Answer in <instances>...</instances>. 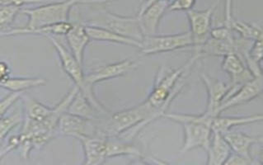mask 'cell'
I'll return each mask as SVG.
<instances>
[{
  "mask_svg": "<svg viewBox=\"0 0 263 165\" xmlns=\"http://www.w3.org/2000/svg\"><path fill=\"white\" fill-rule=\"evenodd\" d=\"M227 27H230L234 32L238 33L241 38L245 40L253 42L262 38V30L261 27L253 23L236 20L234 17H233Z\"/></svg>",
  "mask_w": 263,
  "mask_h": 165,
  "instance_id": "cell-24",
  "label": "cell"
},
{
  "mask_svg": "<svg viewBox=\"0 0 263 165\" xmlns=\"http://www.w3.org/2000/svg\"><path fill=\"white\" fill-rule=\"evenodd\" d=\"M201 80L205 84L208 94L206 109L205 113L211 117L219 115V108L230 90V85L217 79L210 77L207 75L201 76Z\"/></svg>",
  "mask_w": 263,
  "mask_h": 165,
  "instance_id": "cell-11",
  "label": "cell"
},
{
  "mask_svg": "<svg viewBox=\"0 0 263 165\" xmlns=\"http://www.w3.org/2000/svg\"><path fill=\"white\" fill-rule=\"evenodd\" d=\"M46 38L52 43L54 48L58 53L63 70L73 80L76 87L79 88L82 94L89 101L91 104L101 114L104 116L109 114L107 109L99 103V101L94 95L93 88H90L86 84L85 75L83 70V66L78 63L71 52L65 48V46H63L61 42H59L54 36H49Z\"/></svg>",
  "mask_w": 263,
  "mask_h": 165,
  "instance_id": "cell-3",
  "label": "cell"
},
{
  "mask_svg": "<svg viewBox=\"0 0 263 165\" xmlns=\"http://www.w3.org/2000/svg\"><path fill=\"white\" fill-rule=\"evenodd\" d=\"M67 113L77 116V117H82L84 119L91 120V121H96V120L99 119V117L104 116L101 114L91 104L89 101L82 94L80 90L69 104Z\"/></svg>",
  "mask_w": 263,
  "mask_h": 165,
  "instance_id": "cell-20",
  "label": "cell"
},
{
  "mask_svg": "<svg viewBox=\"0 0 263 165\" xmlns=\"http://www.w3.org/2000/svg\"><path fill=\"white\" fill-rule=\"evenodd\" d=\"M73 23L68 22L55 23L52 25L44 26L32 30H26L23 27L7 30L0 34V36H20V35H38L47 38L49 36H65L70 31Z\"/></svg>",
  "mask_w": 263,
  "mask_h": 165,
  "instance_id": "cell-16",
  "label": "cell"
},
{
  "mask_svg": "<svg viewBox=\"0 0 263 165\" xmlns=\"http://www.w3.org/2000/svg\"><path fill=\"white\" fill-rule=\"evenodd\" d=\"M158 0H141L140 8H139L138 13L137 15L141 14L147 8L152 5L153 4L156 3Z\"/></svg>",
  "mask_w": 263,
  "mask_h": 165,
  "instance_id": "cell-31",
  "label": "cell"
},
{
  "mask_svg": "<svg viewBox=\"0 0 263 165\" xmlns=\"http://www.w3.org/2000/svg\"><path fill=\"white\" fill-rule=\"evenodd\" d=\"M46 0H14V6L23 7V5L28 4H36V3H45Z\"/></svg>",
  "mask_w": 263,
  "mask_h": 165,
  "instance_id": "cell-32",
  "label": "cell"
},
{
  "mask_svg": "<svg viewBox=\"0 0 263 165\" xmlns=\"http://www.w3.org/2000/svg\"><path fill=\"white\" fill-rule=\"evenodd\" d=\"M84 149L86 165H98L104 163L107 158L106 138L101 136H82L79 139Z\"/></svg>",
  "mask_w": 263,
  "mask_h": 165,
  "instance_id": "cell-13",
  "label": "cell"
},
{
  "mask_svg": "<svg viewBox=\"0 0 263 165\" xmlns=\"http://www.w3.org/2000/svg\"><path fill=\"white\" fill-rule=\"evenodd\" d=\"M69 51L81 66L84 65V50L90 42L84 23H73L72 28L66 35ZM84 67V66H83Z\"/></svg>",
  "mask_w": 263,
  "mask_h": 165,
  "instance_id": "cell-14",
  "label": "cell"
},
{
  "mask_svg": "<svg viewBox=\"0 0 263 165\" xmlns=\"http://www.w3.org/2000/svg\"><path fill=\"white\" fill-rule=\"evenodd\" d=\"M234 31L231 30L230 27L223 25L220 27L211 28L210 31V38H213L215 40L227 41V42H234Z\"/></svg>",
  "mask_w": 263,
  "mask_h": 165,
  "instance_id": "cell-27",
  "label": "cell"
},
{
  "mask_svg": "<svg viewBox=\"0 0 263 165\" xmlns=\"http://www.w3.org/2000/svg\"><path fill=\"white\" fill-rule=\"evenodd\" d=\"M207 164H224L232 150L224 138L223 134L219 132H212L211 143L207 149Z\"/></svg>",
  "mask_w": 263,
  "mask_h": 165,
  "instance_id": "cell-17",
  "label": "cell"
},
{
  "mask_svg": "<svg viewBox=\"0 0 263 165\" xmlns=\"http://www.w3.org/2000/svg\"><path fill=\"white\" fill-rule=\"evenodd\" d=\"M196 0H173L170 2L167 7V11L170 12H179V11H187L193 9L196 5Z\"/></svg>",
  "mask_w": 263,
  "mask_h": 165,
  "instance_id": "cell-30",
  "label": "cell"
},
{
  "mask_svg": "<svg viewBox=\"0 0 263 165\" xmlns=\"http://www.w3.org/2000/svg\"><path fill=\"white\" fill-rule=\"evenodd\" d=\"M106 151H107V159L111 157L122 156V155L142 156V153L138 147L120 137L106 138Z\"/></svg>",
  "mask_w": 263,
  "mask_h": 165,
  "instance_id": "cell-21",
  "label": "cell"
},
{
  "mask_svg": "<svg viewBox=\"0 0 263 165\" xmlns=\"http://www.w3.org/2000/svg\"><path fill=\"white\" fill-rule=\"evenodd\" d=\"M23 122V115L20 112H17L12 115L3 117L0 119V146L8 135L16 126Z\"/></svg>",
  "mask_w": 263,
  "mask_h": 165,
  "instance_id": "cell-25",
  "label": "cell"
},
{
  "mask_svg": "<svg viewBox=\"0 0 263 165\" xmlns=\"http://www.w3.org/2000/svg\"><path fill=\"white\" fill-rule=\"evenodd\" d=\"M84 24L102 27L139 42L144 38L137 16L124 17L103 9L94 12Z\"/></svg>",
  "mask_w": 263,
  "mask_h": 165,
  "instance_id": "cell-4",
  "label": "cell"
},
{
  "mask_svg": "<svg viewBox=\"0 0 263 165\" xmlns=\"http://www.w3.org/2000/svg\"><path fill=\"white\" fill-rule=\"evenodd\" d=\"M262 114L254 115L241 116V117H230V116H216L211 124L212 132H219L226 134L231 129L240 125H249L262 121Z\"/></svg>",
  "mask_w": 263,
  "mask_h": 165,
  "instance_id": "cell-18",
  "label": "cell"
},
{
  "mask_svg": "<svg viewBox=\"0 0 263 165\" xmlns=\"http://www.w3.org/2000/svg\"><path fill=\"white\" fill-rule=\"evenodd\" d=\"M57 134L79 139L82 136H96L97 124L95 121L84 119L70 113H65L59 120Z\"/></svg>",
  "mask_w": 263,
  "mask_h": 165,
  "instance_id": "cell-7",
  "label": "cell"
},
{
  "mask_svg": "<svg viewBox=\"0 0 263 165\" xmlns=\"http://www.w3.org/2000/svg\"><path fill=\"white\" fill-rule=\"evenodd\" d=\"M101 1V0H100ZM103 1H107V2H113V1H115V0H103Z\"/></svg>",
  "mask_w": 263,
  "mask_h": 165,
  "instance_id": "cell-33",
  "label": "cell"
},
{
  "mask_svg": "<svg viewBox=\"0 0 263 165\" xmlns=\"http://www.w3.org/2000/svg\"><path fill=\"white\" fill-rule=\"evenodd\" d=\"M223 136L230 144L232 152L236 153L238 155H242V156L248 157V158H253L251 155V150L253 145L262 142L261 136H250L241 132L230 131L226 132V134H223ZM260 164L261 163H260Z\"/></svg>",
  "mask_w": 263,
  "mask_h": 165,
  "instance_id": "cell-15",
  "label": "cell"
},
{
  "mask_svg": "<svg viewBox=\"0 0 263 165\" xmlns=\"http://www.w3.org/2000/svg\"><path fill=\"white\" fill-rule=\"evenodd\" d=\"M263 58L262 38L253 41L249 50L243 56V61L253 77L262 76L261 63Z\"/></svg>",
  "mask_w": 263,
  "mask_h": 165,
  "instance_id": "cell-22",
  "label": "cell"
},
{
  "mask_svg": "<svg viewBox=\"0 0 263 165\" xmlns=\"http://www.w3.org/2000/svg\"><path fill=\"white\" fill-rule=\"evenodd\" d=\"M163 117L181 124L183 128V144L180 151V155L197 148H202L207 151L212 136L211 124L215 117L205 113L200 115L164 113Z\"/></svg>",
  "mask_w": 263,
  "mask_h": 165,
  "instance_id": "cell-1",
  "label": "cell"
},
{
  "mask_svg": "<svg viewBox=\"0 0 263 165\" xmlns=\"http://www.w3.org/2000/svg\"><path fill=\"white\" fill-rule=\"evenodd\" d=\"M218 4L219 1L205 10L192 9L186 12L190 25V33L193 40V48L201 46L209 38L212 25V17Z\"/></svg>",
  "mask_w": 263,
  "mask_h": 165,
  "instance_id": "cell-6",
  "label": "cell"
},
{
  "mask_svg": "<svg viewBox=\"0 0 263 165\" xmlns=\"http://www.w3.org/2000/svg\"><path fill=\"white\" fill-rule=\"evenodd\" d=\"M85 27L87 33H88L91 41L112 42V43H117V44L134 46V47H137L139 49L141 46V42L127 38V36H122L120 34L113 32V31L105 29V28L93 27V26L85 25Z\"/></svg>",
  "mask_w": 263,
  "mask_h": 165,
  "instance_id": "cell-19",
  "label": "cell"
},
{
  "mask_svg": "<svg viewBox=\"0 0 263 165\" xmlns=\"http://www.w3.org/2000/svg\"><path fill=\"white\" fill-rule=\"evenodd\" d=\"M109 3L103 0H65L42 5L35 9H23L22 13L27 15L28 21L26 30H32L44 26L69 21V14L73 7L79 5H93Z\"/></svg>",
  "mask_w": 263,
  "mask_h": 165,
  "instance_id": "cell-2",
  "label": "cell"
},
{
  "mask_svg": "<svg viewBox=\"0 0 263 165\" xmlns=\"http://www.w3.org/2000/svg\"><path fill=\"white\" fill-rule=\"evenodd\" d=\"M21 10V7L14 5L0 7V34L8 30Z\"/></svg>",
  "mask_w": 263,
  "mask_h": 165,
  "instance_id": "cell-26",
  "label": "cell"
},
{
  "mask_svg": "<svg viewBox=\"0 0 263 165\" xmlns=\"http://www.w3.org/2000/svg\"><path fill=\"white\" fill-rule=\"evenodd\" d=\"M139 65L140 63L138 61L125 60L102 66L93 71L90 72L87 76L85 75L86 84L90 88H93L94 84L98 83L112 80L135 71L139 67Z\"/></svg>",
  "mask_w": 263,
  "mask_h": 165,
  "instance_id": "cell-8",
  "label": "cell"
},
{
  "mask_svg": "<svg viewBox=\"0 0 263 165\" xmlns=\"http://www.w3.org/2000/svg\"><path fill=\"white\" fill-rule=\"evenodd\" d=\"M221 68L223 71L229 75L231 80L230 90L227 98L234 94L240 86L253 78V75L245 65L243 60L236 53H230L224 56L222 61Z\"/></svg>",
  "mask_w": 263,
  "mask_h": 165,
  "instance_id": "cell-10",
  "label": "cell"
},
{
  "mask_svg": "<svg viewBox=\"0 0 263 165\" xmlns=\"http://www.w3.org/2000/svg\"><path fill=\"white\" fill-rule=\"evenodd\" d=\"M193 46V40L190 31L183 33L167 35V36H144L141 41L140 53L148 54L167 53L174 50H182Z\"/></svg>",
  "mask_w": 263,
  "mask_h": 165,
  "instance_id": "cell-5",
  "label": "cell"
},
{
  "mask_svg": "<svg viewBox=\"0 0 263 165\" xmlns=\"http://www.w3.org/2000/svg\"><path fill=\"white\" fill-rule=\"evenodd\" d=\"M224 164L254 165L260 164V163L254 158H248V157L242 156V155H238L236 153L232 152L226 159Z\"/></svg>",
  "mask_w": 263,
  "mask_h": 165,
  "instance_id": "cell-29",
  "label": "cell"
},
{
  "mask_svg": "<svg viewBox=\"0 0 263 165\" xmlns=\"http://www.w3.org/2000/svg\"><path fill=\"white\" fill-rule=\"evenodd\" d=\"M170 2L158 0L156 3L147 8L141 14L136 15L138 17L140 29L143 36H151L157 35L161 19L167 11Z\"/></svg>",
  "mask_w": 263,
  "mask_h": 165,
  "instance_id": "cell-12",
  "label": "cell"
},
{
  "mask_svg": "<svg viewBox=\"0 0 263 165\" xmlns=\"http://www.w3.org/2000/svg\"><path fill=\"white\" fill-rule=\"evenodd\" d=\"M262 76L253 77L223 101L219 108V114L228 109L254 100L255 98H258L262 94Z\"/></svg>",
  "mask_w": 263,
  "mask_h": 165,
  "instance_id": "cell-9",
  "label": "cell"
},
{
  "mask_svg": "<svg viewBox=\"0 0 263 165\" xmlns=\"http://www.w3.org/2000/svg\"><path fill=\"white\" fill-rule=\"evenodd\" d=\"M23 103L25 107L26 118L36 122L44 121L51 115L53 112L51 107H47L28 96L23 97Z\"/></svg>",
  "mask_w": 263,
  "mask_h": 165,
  "instance_id": "cell-23",
  "label": "cell"
},
{
  "mask_svg": "<svg viewBox=\"0 0 263 165\" xmlns=\"http://www.w3.org/2000/svg\"><path fill=\"white\" fill-rule=\"evenodd\" d=\"M22 95L23 92H11L5 98H3L2 100H0V119L5 117L7 112L20 99Z\"/></svg>",
  "mask_w": 263,
  "mask_h": 165,
  "instance_id": "cell-28",
  "label": "cell"
},
{
  "mask_svg": "<svg viewBox=\"0 0 263 165\" xmlns=\"http://www.w3.org/2000/svg\"><path fill=\"white\" fill-rule=\"evenodd\" d=\"M164 1H167V2H171V0H164Z\"/></svg>",
  "mask_w": 263,
  "mask_h": 165,
  "instance_id": "cell-34",
  "label": "cell"
}]
</instances>
